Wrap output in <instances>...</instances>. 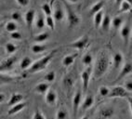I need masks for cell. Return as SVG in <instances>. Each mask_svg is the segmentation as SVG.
Here are the masks:
<instances>
[{
  "instance_id": "1",
  "label": "cell",
  "mask_w": 132,
  "mask_h": 119,
  "mask_svg": "<svg viewBox=\"0 0 132 119\" xmlns=\"http://www.w3.org/2000/svg\"><path fill=\"white\" fill-rule=\"evenodd\" d=\"M110 65V56L105 50L100 51L96 58V62L93 69V74H94V78L99 79L107 72Z\"/></svg>"
},
{
  "instance_id": "2",
  "label": "cell",
  "mask_w": 132,
  "mask_h": 119,
  "mask_svg": "<svg viewBox=\"0 0 132 119\" xmlns=\"http://www.w3.org/2000/svg\"><path fill=\"white\" fill-rule=\"evenodd\" d=\"M55 52H56V50H52L50 54L46 55V56H44L43 58H41L40 60H38L37 62H34L33 64H32V66L27 70V72L30 73V74H33V73H36V72L44 70L46 67H47V65L48 64V62H50L52 58H53Z\"/></svg>"
},
{
  "instance_id": "3",
  "label": "cell",
  "mask_w": 132,
  "mask_h": 119,
  "mask_svg": "<svg viewBox=\"0 0 132 119\" xmlns=\"http://www.w3.org/2000/svg\"><path fill=\"white\" fill-rule=\"evenodd\" d=\"M64 7H65L66 15H67V21H68L69 28H73V27L76 26L80 22V18L75 13V11L70 7V6L68 4L64 3Z\"/></svg>"
},
{
  "instance_id": "4",
  "label": "cell",
  "mask_w": 132,
  "mask_h": 119,
  "mask_svg": "<svg viewBox=\"0 0 132 119\" xmlns=\"http://www.w3.org/2000/svg\"><path fill=\"white\" fill-rule=\"evenodd\" d=\"M129 96V91H127L125 88L120 86L113 87L111 88V91L109 93V98H127Z\"/></svg>"
},
{
  "instance_id": "5",
  "label": "cell",
  "mask_w": 132,
  "mask_h": 119,
  "mask_svg": "<svg viewBox=\"0 0 132 119\" xmlns=\"http://www.w3.org/2000/svg\"><path fill=\"white\" fill-rule=\"evenodd\" d=\"M92 71H93V68L92 66L88 65L87 69H85L82 72L81 74V78H82V84H83V90L86 91L88 88V84H89L90 80V75L92 74Z\"/></svg>"
},
{
  "instance_id": "6",
  "label": "cell",
  "mask_w": 132,
  "mask_h": 119,
  "mask_svg": "<svg viewBox=\"0 0 132 119\" xmlns=\"http://www.w3.org/2000/svg\"><path fill=\"white\" fill-rule=\"evenodd\" d=\"M16 62H17L16 57H10L3 60L2 62H1V64H0V71H1V73L12 70V68H13Z\"/></svg>"
},
{
  "instance_id": "7",
  "label": "cell",
  "mask_w": 132,
  "mask_h": 119,
  "mask_svg": "<svg viewBox=\"0 0 132 119\" xmlns=\"http://www.w3.org/2000/svg\"><path fill=\"white\" fill-rule=\"evenodd\" d=\"M132 73V63L130 62H126L125 64L123 65V67L121 68V71L118 74V76L116 78V80L113 82H118L120 81L121 79H123L125 76H127V74H130Z\"/></svg>"
},
{
  "instance_id": "8",
  "label": "cell",
  "mask_w": 132,
  "mask_h": 119,
  "mask_svg": "<svg viewBox=\"0 0 132 119\" xmlns=\"http://www.w3.org/2000/svg\"><path fill=\"white\" fill-rule=\"evenodd\" d=\"M87 44H88V36H87V35H85V36H83L82 37H80L76 41L73 42V43L70 45V47L81 50V49H83V48H85Z\"/></svg>"
},
{
  "instance_id": "9",
  "label": "cell",
  "mask_w": 132,
  "mask_h": 119,
  "mask_svg": "<svg viewBox=\"0 0 132 119\" xmlns=\"http://www.w3.org/2000/svg\"><path fill=\"white\" fill-rule=\"evenodd\" d=\"M81 100H82V92L78 89L76 92L73 99V115L76 116V114L78 112V109L81 105Z\"/></svg>"
},
{
  "instance_id": "10",
  "label": "cell",
  "mask_w": 132,
  "mask_h": 119,
  "mask_svg": "<svg viewBox=\"0 0 132 119\" xmlns=\"http://www.w3.org/2000/svg\"><path fill=\"white\" fill-rule=\"evenodd\" d=\"M120 35H121V36H122L123 40H124L125 45L127 46L128 45V42H129V40H130V35H131V29H130L128 24H125V25L121 28Z\"/></svg>"
},
{
  "instance_id": "11",
  "label": "cell",
  "mask_w": 132,
  "mask_h": 119,
  "mask_svg": "<svg viewBox=\"0 0 132 119\" xmlns=\"http://www.w3.org/2000/svg\"><path fill=\"white\" fill-rule=\"evenodd\" d=\"M53 17H54V19L56 20L57 22H60V21H61V20L63 19L64 11L61 3L57 2L55 4L54 10H53Z\"/></svg>"
},
{
  "instance_id": "12",
  "label": "cell",
  "mask_w": 132,
  "mask_h": 119,
  "mask_svg": "<svg viewBox=\"0 0 132 119\" xmlns=\"http://www.w3.org/2000/svg\"><path fill=\"white\" fill-rule=\"evenodd\" d=\"M35 17H36V11H35V10H29L24 14V20H25V22L29 29L32 28V25H33L34 21H35Z\"/></svg>"
},
{
  "instance_id": "13",
  "label": "cell",
  "mask_w": 132,
  "mask_h": 119,
  "mask_svg": "<svg viewBox=\"0 0 132 119\" xmlns=\"http://www.w3.org/2000/svg\"><path fill=\"white\" fill-rule=\"evenodd\" d=\"M25 103H17V104L12 105V106H10V110L7 111V114L9 115H14V114H18V113L21 112V110L25 108Z\"/></svg>"
},
{
  "instance_id": "14",
  "label": "cell",
  "mask_w": 132,
  "mask_h": 119,
  "mask_svg": "<svg viewBox=\"0 0 132 119\" xmlns=\"http://www.w3.org/2000/svg\"><path fill=\"white\" fill-rule=\"evenodd\" d=\"M45 100H46V103H47V104L54 105L57 100V93L55 92L54 90H52V89L47 90V94H46Z\"/></svg>"
},
{
  "instance_id": "15",
  "label": "cell",
  "mask_w": 132,
  "mask_h": 119,
  "mask_svg": "<svg viewBox=\"0 0 132 119\" xmlns=\"http://www.w3.org/2000/svg\"><path fill=\"white\" fill-rule=\"evenodd\" d=\"M113 115V110L112 108L103 107L100 110L99 114L97 116L99 118H110Z\"/></svg>"
},
{
  "instance_id": "16",
  "label": "cell",
  "mask_w": 132,
  "mask_h": 119,
  "mask_svg": "<svg viewBox=\"0 0 132 119\" xmlns=\"http://www.w3.org/2000/svg\"><path fill=\"white\" fill-rule=\"evenodd\" d=\"M78 56L77 53H73V54L67 55L62 59V65L64 67H69L71 64H73V62H75V60Z\"/></svg>"
},
{
  "instance_id": "17",
  "label": "cell",
  "mask_w": 132,
  "mask_h": 119,
  "mask_svg": "<svg viewBox=\"0 0 132 119\" xmlns=\"http://www.w3.org/2000/svg\"><path fill=\"white\" fill-rule=\"evenodd\" d=\"M93 104H94V98L91 95H87L86 97L85 100L81 104V108H82L83 111H86V110H88L90 107H92Z\"/></svg>"
},
{
  "instance_id": "18",
  "label": "cell",
  "mask_w": 132,
  "mask_h": 119,
  "mask_svg": "<svg viewBox=\"0 0 132 119\" xmlns=\"http://www.w3.org/2000/svg\"><path fill=\"white\" fill-rule=\"evenodd\" d=\"M23 99V96L21 95V94H19V93H14V94H12L11 97H10V100H9V103H7V105L9 106H12V105L17 104V103H21V100Z\"/></svg>"
},
{
  "instance_id": "19",
  "label": "cell",
  "mask_w": 132,
  "mask_h": 119,
  "mask_svg": "<svg viewBox=\"0 0 132 119\" xmlns=\"http://www.w3.org/2000/svg\"><path fill=\"white\" fill-rule=\"evenodd\" d=\"M103 18H104V14L102 10L97 12L96 14L94 15V25L97 29L102 26V22Z\"/></svg>"
},
{
  "instance_id": "20",
  "label": "cell",
  "mask_w": 132,
  "mask_h": 119,
  "mask_svg": "<svg viewBox=\"0 0 132 119\" xmlns=\"http://www.w3.org/2000/svg\"><path fill=\"white\" fill-rule=\"evenodd\" d=\"M113 68L114 69L119 68L121 63L123 62V55L120 52H116V54L113 55Z\"/></svg>"
},
{
  "instance_id": "21",
  "label": "cell",
  "mask_w": 132,
  "mask_h": 119,
  "mask_svg": "<svg viewBox=\"0 0 132 119\" xmlns=\"http://www.w3.org/2000/svg\"><path fill=\"white\" fill-rule=\"evenodd\" d=\"M112 25V19L111 17L109 16V15H105L103 18V20H102V28L103 31L105 32H108L109 29H110V27H111Z\"/></svg>"
},
{
  "instance_id": "22",
  "label": "cell",
  "mask_w": 132,
  "mask_h": 119,
  "mask_svg": "<svg viewBox=\"0 0 132 119\" xmlns=\"http://www.w3.org/2000/svg\"><path fill=\"white\" fill-rule=\"evenodd\" d=\"M48 88H50V84L48 83H39L35 88V91H36L37 93H40V94H44V93L47 92Z\"/></svg>"
},
{
  "instance_id": "23",
  "label": "cell",
  "mask_w": 132,
  "mask_h": 119,
  "mask_svg": "<svg viewBox=\"0 0 132 119\" xmlns=\"http://www.w3.org/2000/svg\"><path fill=\"white\" fill-rule=\"evenodd\" d=\"M104 6V1H100V2L96 3L94 6H92V7L89 10V15L90 16H93L97 13V12L102 10V7Z\"/></svg>"
},
{
  "instance_id": "24",
  "label": "cell",
  "mask_w": 132,
  "mask_h": 119,
  "mask_svg": "<svg viewBox=\"0 0 132 119\" xmlns=\"http://www.w3.org/2000/svg\"><path fill=\"white\" fill-rule=\"evenodd\" d=\"M33 64V61L32 59L29 57H24L23 59L21 60V64H20V67H21V70H28L31 66Z\"/></svg>"
},
{
  "instance_id": "25",
  "label": "cell",
  "mask_w": 132,
  "mask_h": 119,
  "mask_svg": "<svg viewBox=\"0 0 132 119\" xmlns=\"http://www.w3.org/2000/svg\"><path fill=\"white\" fill-rule=\"evenodd\" d=\"M46 49H47V47L45 45H37V44L33 45L31 48L32 52L35 53V54H40V53L45 52Z\"/></svg>"
},
{
  "instance_id": "26",
  "label": "cell",
  "mask_w": 132,
  "mask_h": 119,
  "mask_svg": "<svg viewBox=\"0 0 132 119\" xmlns=\"http://www.w3.org/2000/svg\"><path fill=\"white\" fill-rule=\"evenodd\" d=\"M119 11L122 12V13L132 11V5H130L129 3L127 2L126 0H124V1H123V2L120 4V8H119Z\"/></svg>"
},
{
  "instance_id": "27",
  "label": "cell",
  "mask_w": 132,
  "mask_h": 119,
  "mask_svg": "<svg viewBox=\"0 0 132 119\" xmlns=\"http://www.w3.org/2000/svg\"><path fill=\"white\" fill-rule=\"evenodd\" d=\"M73 85V80L70 75H66L63 78V87L67 89V90H70Z\"/></svg>"
},
{
  "instance_id": "28",
  "label": "cell",
  "mask_w": 132,
  "mask_h": 119,
  "mask_svg": "<svg viewBox=\"0 0 132 119\" xmlns=\"http://www.w3.org/2000/svg\"><path fill=\"white\" fill-rule=\"evenodd\" d=\"M48 37H50L48 33H41L35 37V41L37 42V43H43V42L47 41L48 39Z\"/></svg>"
},
{
  "instance_id": "29",
  "label": "cell",
  "mask_w": 132,
  "mask_h": 119,
  "mask_svg": "<svg viewBox=\"0 0 132 119\" xmlns=\"http://www.w3.org/2000/svg\"><path fill=\"white\" fill-rule=\"evenodd\" d=\"M68 117V112H67V110L65 109L64 107H61L59 110H58V112H57L56 114V118L57 119H65Z\"/></svg>"
},
{
  "instance_id": "30",
  "label": "cell",
  "mask_w": 132,
  "mask_h": 119,
  "mask_svg": "<svg viewBox=\"0 0 132 119\" xmlns=\"http://www.w3.org/2000/svg\"><path fill=\"white\" fill-rule=\"evenodd\" d=\"M122 24H123L122 17L116 16L112 20V25H113V28H116V29L120 28V27L122 26Z\"/></svg>"
},
{
  "instance_id": "31",
  "label": "cell",
  "mask_w": 132,
  "mask_h": 119,
  "mask_svg": "<svg viewBox=\"0 0 132 119\" xmlns=\"http://www.w3.org/2000/svg\"><path fill=\"white\" fill-rule=\"evenodd\" d=\"M92 61H93V58H92V56H91L90 53H86L82 58L83 64L86 65V66H88V65L91 64Z\"/></svg>"
},
{
  "instance_id": "32",
  "label": "cell",
  "mask_w": 132,
  "mask_h": 119,
  "mask_svg": "<svg viewBox=\"0 0 132 119\" xmlns=\"http://www.w3.org/2000/svg\"><path fill=\"white\" fill-rule=\"evenodd\" d=\"M54 17L47 16L46 17V25L51 30H54L55 28V22H54Z\"/></svg>"
},
{
  "instance_id": "33",
  "label": "cell",
  "mask_w": 132,
  "mask_h": 119,
  "mask_svg": "<svg viewBox=\"0 0 132 119\" xmlns=\"http://www.w3.org/2000/svg\"><path fill=\"white\" fill-rule=\"evenodd\" d=\"M5 49L7 54H13L17 50V47L12 43H7L5 45Z\"/></svg>"
},
{
  "instance_id": "34",
  "label": "cell",
  "mask_w": 132,
  "mask_h": 119,
  "mask_svg": "<svg viewBox=\"0 0 132 119\" xmlns=\"http://www.w3.org/2000/svg\"><path fill=\"white\" fill-rule=\"evenodd\" d=\"M18 28L17 24L14 22H9L6 24V31L9 32V33H12V32H15Z\"/></svg>"
},
{
  "instance_id": "35",
  "label": "cell",
  "mask_w": 132,
  "mask_h": 119,
  "mask_svg": "<svg viewBox=\"0 0 132 119\" xmlns=\"http://www.w3.org/2000/svg\"><path fill=\"white\" fill-rule=\"evenodd\" d=\"M110 91H111V89L106 86H102V87H100V88H99V93L102 97H108Z\"/></svg>"
},
{
  "instance_id": "36",
  "label": "cell",
  "mask_w": 132,
  "mask_h": 119,
  "mask_svg": "<svg viewBox=\"0 0 132 119\" xmlns=\"http://www.w3.org/2000/svg\"><path fill=\"white\" fill-rule=\"evenodd\" d=\"M42 10L44 11L46 16H51L52 15L51 6H50V4H47V3H45V4L42 5Z\"/></svg>"
},
{
  "instance_id": "37",
  "label": "cell",
  "mask_w": 132,
  "mask_h": 119,
  "mask_svg": "<svg viewBox=\"0 0 132 119\" xmlns=\"http://www.w3.org/2000/svg\"><path fill=\"white\" fill-rule=\"evenodd\" d=\"M36 28L43 29L46 25V20H44V18L42 16H39L37 18V20H36Z\"/></svg>"
},
{
  "instance_id": "38",
  "label": "cell",
  "mask_w": 132,
  "mask_h": 119,
  "mask_svg": "<svg viewBox=\"0 0 132 119\" xmlns=\"http://www.w3.org/2000/svg\"><path fill=\"white\" fill-rule=\"evenodd\" d=\"M55 76H56V74H55V72L54 71H51L50 72V73H47V74L45 75V77H44V79H45L47 82H53L55 80Z\"/></svg>"
},
{
  "instance_id": "39",
  "label": "cell",
  "mask_w": 132,
  "mask_h": 119,
  "mask_svg": "<svg viewBox=\"0 0 132 119\" xmlns=\"http://www.w3.org/2000/svg\"><path fill=\"white\" fill-rule=\"evenodd\" d=\"M33 118L34 119H46V116L43 114V113L41 112L40 110L38 109V108H36V112H35V114H34V115H33Z\"/></svg>"
},
{
  "instance_id": "40",
  "label": "cell",
  "mask_w": 132,
  "mask_h": 119,
  "mask_svg": "<svg viewBox=\"0 0 132 119\" xmlns=\"http://www.w3.org/2000/svg\"><path fill=\"white\" fill-rule=\"evenodd\" d=\"M11 18L13 21H15V22H21L22 21V19H21V15L20 12L18 11H15L12 13L11 15Z\"/></svg>"
},
{
  "instance_id": "41",
  "label": "cell",
  "mask_w": 132,
  "mask_h": 119,
  "mask_svg": "<svg viewBox=\"0 0 132 119\" xmlns=\"http://www.w3.org/2000/svg\"><path fill=\"white\" fill-rule=\"evenodd\" d=\"M10 37L12 38V39H14V40H21V33H19V32H12V33H10Z\"/></svg>"
},
{
  "instance_id": "42",
  "label": "cell",
  "mask_w": 132,
  "mask_h": 119,
  "mask_svg": "<svg viewBox=\"0 0 132 119\" xmlns=\"http://www.w3.org/2000/svg\"><path fill=\"white\" fill-rule=\"evenodd\" d=\"M16 1L20 6H21V7H26V6H28L29 2H30V0H16Z\"/></svg>"
},
{
  "instance_id": "43",
  "label": "cell",
  "mask_w": 132,
  "mask_h": 119,
  "mask_svg": "<svg viewBox=\"0 0 132 119\" xmlns=\"http://www.w3.org/2000/svg\"><path fill=\"white\" fill-rule=\"evenodd\" d=\"M125 88L127 91L132 92V80L131 81H127L125 83Z\"/></svg>"
},
{
  "instance_id": "44",
  "label": "cell",
  "mask_w": 132,
  "mask_h": 119,
  "mask_svg": "<svg viewBox=\"0 0 132 119\" xmlns=\"http://www.w3.org/2000/svg\"><path fill=\"white\" fill-rule=\"evenodd\" d=\"M127 101H128V104H129V109H130V113H131V115H132V97L128 96L127 98Z\"/></svg>"
},
{
  "instance_id": "45",
  "label": "cell",
  "mask_w": 132,
  "mask_h": 119,
  "mask_svg": "<svg viewBox=\"0 0 132 119\" xmlns=\"http://www.w3.org/2000/svg\"><path fill=\"white\" fill-rule=\"evenodd\" d=\"M3 99H4V94L1 93V94H0V101H1V103L3 101Z\"/></svg>"
},
{
  "instance_id": "46",
  "label": "cell",
  "mask_w": 132,
  "mask_h": 119,
  "mask_svg": "<svg viewBox=\"0 0 132 119\" xmlns=\"http://www.w3.org/2000/svg\"><path fill=\"white\" fill-rule=\"evenodd\" d=\"M69 2H71V3H77L79 0H68Z\"/></svg>"
},
{
  "instance_id": "47",
  "label": "cell",
  "mask_w": 132,
  "mask_h": 119,
  "mask_svg": "<svg viewBox=\"0 0 132 119\" xmlns=\"http://www.w3.org/2000/svg\"><path fill=\"white\" fill-rule=\"evenodd\" d=\"M123 1H124V0H116V3H117V4H119V5H120V4L123 2Z\"/></svg>"
},
{
  "instance_id": "48",
  "label": "cell",
  "mask_w": 132,
  "mask_h": 119,
  "mask_svg": "<svg viewBox=\"0 0 132 119\" xmlns=\"http://www.w3.org/2000/svg\"><path fill=\"white\" fill-rule=\"evenodd\" d=\"M126 1H127V2L129 3L130 5H132V0H126Z\"/></svg>"
},
{
  "instance_id": "49",
  "label": "cell",
  "mask_w": 132,
  "mask_h": 119,
  "mask_svg": "<svg viewBox=\"0 0 132 119\" xmlns=\"http://www.w3.org/2000/svg\"><path fill=\"white\" fill-rule=\"evenodd\" d=\"M131 48H132V40H131V45H130V50H131Z\"/></svg>"
}]
</instances>
